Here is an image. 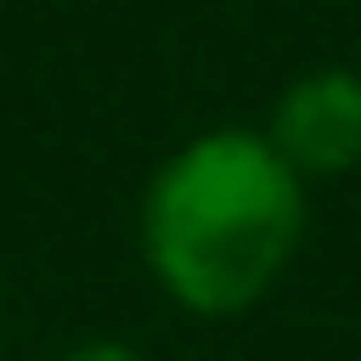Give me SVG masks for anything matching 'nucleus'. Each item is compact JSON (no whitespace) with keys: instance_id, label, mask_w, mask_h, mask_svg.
Here are the masks:
<instances>
[{"instance_id":"f257e3e1","label":"nucleus","mask_w":361,"mask_h":361,"mask_svg":"<svg viewBox=\"0 0 361 361\" xmlns=\"http://www.w3.org/2000/svg\"><path fill=\"white\" fill-rule=\"evenodd\" d=\"M149 276L199 319L262 305L305 241V177L262 128H206L177 142L135 213Z\"/></svg>"},{"instance_id":"f03ea898","label":"nucleus","mask_w":361,"mask_h":361,"mask_svg":"<svg viewBox=\"0 0 361 361\" xmlns=\"http://www.w3.org/2000/svg\"><path fill=\"white\" fill-rule=\"evenodd\" d=\"M269 149L298 177H347L361 170V71L354 64H312L298 71L269 106Z\"/></svg>"},{"instance_id":"7ed1b4c3","label":"nucleus","mask_w":361,"mask_h":361,"mask_svg":"<svg viewBox=\"0 0 361 361\" xmlns=\"http://www.w3.org/2000/svg\"><path fill=\"white\" fill-rule=\"evenodd\" d=\"M57 361H149V354L128 347V340H85V347H71V354H57Z\"/></svg>"}]
</instances>
